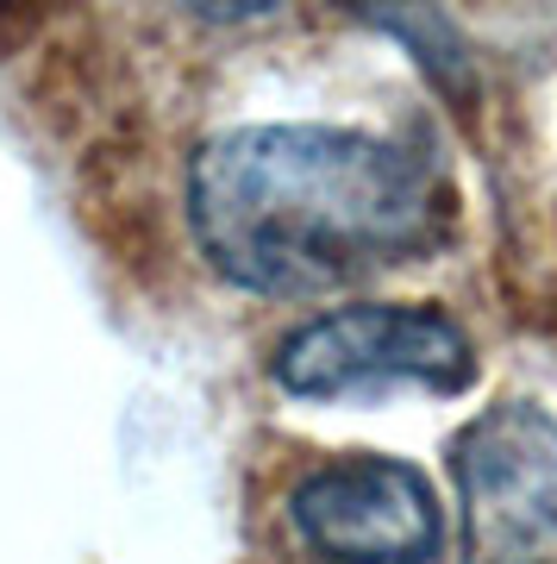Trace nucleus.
I'll return each mask as SVG.
<instances>
[{"label":"nucleus","instance_id":"obj_1","mask_svg":"<svg viewBox=\"0 0 557 564\" xmlns=\"http://www.w3.org/2000/svg\"><path fill=\"white\" fill-rule=\"evenodd\" d=\"M200 258L251 295H332L451 239V188L407 144L351 126H232L188 163Z\"/></svg>","mask_w":557,"mask_h":564},{"label":"nucleus","instance_id":"obj_2","mask_svg":"<svg viewBox=\"0 0 557 564\" xmlns=\"http://www.w3.org/2000/svg\"><path fill=\"white\" fill-rule=\"evenodd\" d=\"M276 383L301 402H351L382 389L458 395L477 377L470 333L433 302H351L276 345Z\"/></svg>","mask_w":557,"mask_h":564},{"label":"nucleus","instance_id":"obj_3","mask_svg":"<svg viewBox=\"0 0 557 564\" xmlns=\"http://www.w3.org/2000/svg\"><path fill=\"white\" fill-rule=\"evenodd\" d=\"M463 552L533 564L557 540V421L538 402H495L451 440Z\"/></svg>","mask_w":557,"mask_h":564},{"label":"nucleus","instance_id":"obj_4","mask_svg":"<svg viewBox=\"0 0 557 564\" xmlns=\"http://www.w3.org/2000/svg\"><path fill=\"white\" fill-rule=\"evenodd\" d=\"M288 527L314 564H433L445 545L433 484L382 452L314 464L288 496Z\"/></svg>","mask_w":557,"mask_h":564}]
</instances>
